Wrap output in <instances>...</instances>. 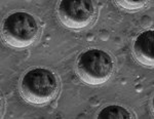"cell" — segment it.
Wrapping results in <instances>:
<instances>
[{
	"label": "cell",
	"instance_id": "7a4b0ae2",
	"mask_svg": "<svg viewBox=\"0 0 154 119\" xmlns=\"http://www.w3.org/2000/svg\"><path fill=\"white\" fill-rule=\"evenodd\" d=\"M113 60L106 51L88 49L77 60V73L83 82L89 85L105 83L113 73Z\"/></svg>",
	"mask_w": 154,
	"mask_h": 119
},
{
	"label": "cell",
	"instance_id": "3957f363",
	"mask_svg": "<svg viewBox=\"0 0 154 119\" xmlns=\"http://www.w3.org/2000/svg\"><path fill=\"white\" fill-rule=\"evenodd\" d=\"M38 33L39 26L36 19L27 12L11 14L2 25V38L14 47L23 48L31 45Z\"/></svg>",
	"mask_w": 154,
	"mask_h": 119
},
{
	"label": "cell",
	"instance_id": "277c9868",
	"mask_svg": "<svg viewBox=\"0 0 154 119\" xmlns=\"http://www.w3.org/2000/svg\"><path fill=\"white\" fill-rule=\"evenodd\" d=\"M95 11L91 0H63L58 5L61 23L72 29L88 27L94 20Z\"/></svg>",
	"mask_w": 154,
	"mask_h": 119
},
{
	"label": "cell",
	"instance_id": "6da1fadb",
	"mask_svg": "<svg viewBox=\"0 0 154 119\" xmlns=\"http://www.w3.org/2000/svg\"><path fill=\"white\" fill-rule=\"evenodd\" d=\"M59 83L56 75L45 68H35L27 72L21 81V95L34 105L49 103L56 96Z\"/></svg>",
	"mask_w": 154,
	"mask_h": 119
},
{
	"label": "cell",
	"instance_id": "52a82bcc",
	"mask_svg": "<svg viewBox=\"0 0 154 119\" xmlns=\"http://www.w3.org/2000/svg\"><path fill=\"white\" fill-rule=\"evenodd\" d=\"M117 4L120 7L125 9H128V11H137V9H140L144 7L146 1H116Z\"/></svg>",
	"mask_w": 154,
	"mask_h": 119
},
{
	"label": "cell",
	"instance_id": "8992f818",
	"mask_svg": "<svg viewBox=\"0 0 154 119\" xmlns=\"http://www.w3.org/2000/svg\"><path fill=\"white\" fill-rule=\"evenodd\" d=\"M99 119H130L133 118L128 109L117 105L107 106L98 114Z\"/></svg>",
	"mask_w": 154,
	"mask_h": 119
},
{
	"label": "cell",
	"instance_id": "5b68a950",
	"mask_svg": "<svg viewBox=\"0 0 154 119\" xmlns=\"http://www.w3.org/2000/svg\"><path fill=\"white\" fill-rule=\"evenodd\" d=\"M153 30L141 33L134 43V53L141 64L149 67L154 66L153 56Z\"/></svg>",
	"mask_w": 154,
	"mask_h": 119
}]
</instances>
